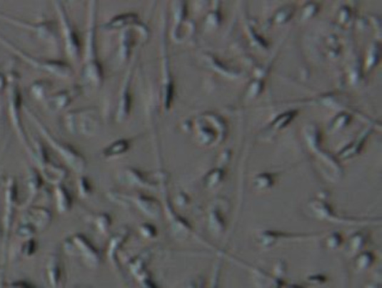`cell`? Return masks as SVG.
I'll list each match as a JSON object with an SVG mask.
<instances>
[{
    "mask_svg": "<svg viewBox=\"0 0 382 288\" xmlns=\"http://www.w3.org/2000/svg\"><path fill=\"white\" fill-rule=\"evenodd\" d=\"M97 14H99V3L95 0L86 3V35H84V45H83L82 70L81 79L83 86H90L94 89H99L104 84V65L99 58L97 49Z\"/></svg>",
    "mask_w": 382,
    "mask_h": 288,
    "instance_id": "6da1fadb",
    "label": "cell"
},
{
    "mask_svg": "<svg viewBox=\"0 0 382 288\" xmlns=\"http://www.w3.org/2000/svg\"><path fill=\"white\" fill-rule=\"evenodd\" d=\"M23 114H26V118L34 124V126L36 127L42 141H45L58 154V157L65 162V165L69 169L79 174H84L88 162H86V157L76 147L71 146L70 143L64 142L53 135L49 127L46 126V124L40 119V116H37L36 113L28 106H24Z\"/></svg>",
    "mask_w": 382,
    "mask_h": 288,
    "instance_id": "7a4b0ae2",
    "label": "cell"
},
{
    "mask_svg": "<svg viewBox=\"0 0 382 288\" xmlns=\"http://www.w3.org/2000/svg\"><path fill=\"white\" fill-rule=\"evenodd\" d=\"M304 146L307 147L309 153L312 154L319 169L326 179L331 182H338L344 174V169L341 166L338 157H333L321 147L323 136L320 127L314 123L306 124L302 130Z\"/></svg>",
    "mask_w": 382,
    "mask_h": 288,
    "instance_id": "3957f363",
    "label": "cell"
},
{
    "mask_svg": "<svg viewBox=\"0 0 382 288\" xmlns=\"http://www.w3.org/2000/svg\"><path fill=\"white\" fill-rule=\"evenodd\" d=\"M8 76V86H6V101H8V116L14 131L19 137V142L22 143L24 149H29V137L26 135V129L23 125V96L21 84H19V76L16 70L9 68L6 70Z\"/></svg>",
    "mask_w": 382,
    "mask_h": 288,
    "instance_id": "277c9868",
    "label": "cell"
},
{
    "mask_svg": "<svg viewBox=\"0 0 382 288\" xmlns=\"http://www.w3.org/2000/svg\"><path fill=\"white\" fill-rule=\"evenodd\" d=\"M0 45L4 46L10 52L14 53L19 59H22L24 63L28 64L30 68L39 70V71L46 72L49 75L60 79H71L74 75V70L70 64L60 59H45L40 56H31L29 53L24 52L19 46H16L14 42L10 41L8 38L0 33Z\"/></svg>",
    "mask_w": 382,
    "mask_h": 288,
    "instance_id": "5b68a950",
    "label": "cell"
},
{
    "mask_svg": "<svg viewBox=\"0 0 382 288\" xmlns=\"http://www.w3.org/2000/svg\"><path fill=\"white\" fill-rule=\"evenodd\" d=\"M63 121L67 131L82 137L96 136L102 126L100 111L93 106L67 111L64 114Z\"/></svg>",
    "mask_w": 382,
    "mask_h": 288,
    "instance_id": "8992f818",
    "label": "cell"
},
{
    "mask_svg": "<svg viewBox=\"0 0 382 288\" xmlns=\"http://www.w3.org/2000/svg\"><path fill=\"white\" fill-rule=\"evenodd\" d=\"M191 129L196 139L203 146H216L223 142L228 134V125L223 116L216 113L206 112L192 119Z\"/></svg>",
    "mask_w": 382,
    "mask_h": 288,
    "instance_id": "52a82bcc",
    "label": "cell"
},
{
    "mask_svg": "<svg viewBox=\"0 0 382 288\" xmlns=\"http://www.w3.org/2000/svg\"><path fill=\"white\" fill-rule=\"evenodd\" d=\"M53 6L58 16V26H59L60 39H63L64 49L71 61L74 64L81 63L82 56V42L79 33L71 22L70 15L67 12L66 6L63 1L54 0Z\"/></svg>",
    "mask_w": 382,
    "mask_h": 288,
    "instance_id": "ba28073f",
    "label": "cell"
},
{
    "mask_svg": "<svg viewBox=\"0 0 382 288\" xmlns=\"http://www.w3.org/2000/svg\"><path fill=\"white\" fill-rule=\"evenodd\" d=\"M0 21H4L11 26H17L19 29L29 31L37 40L44 42L46 46H49L51 49H59V26H56L53 21L30 22V21L17 19V17H14V16L8 15V14L1 11H0Z\"/></svg>",
    "mask_w": 382,
    "mask_h": 288,
    "instance_id": "9c48e42d",
    "label": "cell"
},
{
    "mask_svg": "<svg viewBox=\"0 0 382 288\" xmlns=\"http://www.w3.org/2000/svg\"><path fill=\"white\" fill-rule=\"evenodd\" d=\"M67 254L81 257L89 267H97L101 262L100 251L90 243L89 239L81 233L67 238L64 244Z\"/></svg>",
    "mask_w": 382,
    "mask_h": 288,
    "instance_id": "30bf717a",
    "label": "cell"
},
{
    "mask_svg": "<svg viewBox=\"0 0 382 288\" xmlns=\"http://www.w3.org/2000/svg\"><path fill=\"white\" fill-rule=\"evenodd\" d=\"M118 179H119L120 183L129 185V187L155 189L159 184L162 183L164 176L155 178L149 173L143 172L141 169H134V167H125L118 174Z\"/></svg>",
    "mask_w": 382,
    "mask_h": 288,
    "instance_id": "8fae6325",
    "label": "cell"
},
{
    "mask_svg": "<svg viewBox=\"0 0 382 288\" xmlns=\"http://www.w3.org/2000/svg\"><path fill=\"white\" fill-rule=\"evenodd\" d=\"M82 84H74L66 89L58 90L52 93L49 98L46 99L45 104L47 109L52 112H61L66 109L76 99L79 98L83 93Z\"/></svg>",
    "mask_w": 382,
    "mask_h": 288,
    "instance_id": "7c38bea8",
    "label": "cell"
},
{
    "mask_svg": "<svg viewBox=\"0 0 382 288\" xmlns=\"http://www.w3.org/2000/svg\"><path fill=\"white\" fill-rule=\"evenodd\" d=\"M134 64L127 70L125 79L121 83L119 90V96L116 102V119L118 123H123L130 116L132 109V94H131V83L134 77Z\"/></svg>",
    "mask_w": 382,
    "mask_h": 288,
    "instance_id": "4fadbf2b",
    "label": "cell"
},
{
    "mask_svg": "<svg viewBox=\"0 0 382 288\" xmlns=\"http://www.w3.org/2000/svg\"><path fill=\"white\" fill-rule=\"evenodd\" d=\"M111 197L116 199V201H121V202L132 203L137 207L138 209L146 214L148 217H156L160 214V203L155 199H152L150 196L144 195V194H137V195H124V194H116L113 192Z\"/></svg>",
    "mask_w": 382,
    "mask_h": 288,
    "instance_id": "5bb4252c",
    "label": "cell"
},
{
    "mask_svg": "<svg viewBox=\"0 0 382 288\" xmlns=\"http://www.w3.org/2000/svg\"><path fill=\"white\" fill-rule=\"evenodd\" d=\"M134 31H137L141 38L146 39L149 36L148 26L145 24L139 28L134 26V28H126V29L121 30L119 49H118V56H116V59L119 64L126 63L127 60L130 59L131 53H132V49L134 46Z\"/></svg>",
    "mask_w": 382,
    "mask_h": 288,
    "instance_id": "9a60e30c",
    "label": "cell"
},
{
    "mask_svg": "<svg viewBox=\"0 0 382 288\" xmlns=\"http://www.w3.org/2000/svg\"><path fill=\"white\" fill-rule=\"evenodd\" d=\"M161 47H162V56H164V64H162V74H164V81H162V104H164V111H169L174 100L175 86L173 79H171V69H169V60H168L167 44L164 40V34H162L161 40Z\"/></svg>",
    "mask_w": 382,
    "mask_h": 288,
    "instance_id": "2e32d148",
    "label": "cell"
},
{
    "mask_svg": "<svg viewBox=\"0 0 382 288\" xmlns=\"http://www.w3.org/2000/svg\"><path fill=\"white\" fill-rule=\"evenodd\" d=\"M141 21L139 16L136 12H124L120 15L114 16L108 19L107 22L102 24V29L104 31H116V30H124L126 28H134V26H141Z\"/></svg>",
    "mask_w": 382,
    "mask_h": 288,
    "instance_id": "e0dca14e",
    "label": "cell"
},
{
    "mask_svg": "<svg viewBox=\"0 0 382 288\" xmlns=\"http://www.w3.org/2000/svg\"><path fill=\"white\" fill-rule=\"evenodd\" d=\"M35 229H46L52 222V213L45 207H31L26 210V220Z\"/></svg>",
    "mask_w": 382,
    "mask_h": 288,
    "instance_id": "ac0fdd59",
    "label": "cell"
},
{
    "mask_svg": "<svg viewBox=\"0 0 382 288\" xmlns=\"http://www.w3.org/2000/svg\"><path fill=\"white\" fill-rule=\"evenodd\" d=\"M36 169L41 173L42 178L45 179L46 183L52 184L53 187L65 183L67 178H69L67 169L64 166L56 164V162H49L47 165L42 166L40 169Z\"/></svg>",
    "mask_w": 382,
    "mask_h": 288,
    "instance_id": "d6986e66",
    "label": "cell"
},
{
    "mask_svg": "<svg viewBox=\"0 0 382 288\" xmlns=\"http://www.w3.org/2000/svg\"><path fill=\"white\" fill-rule=\"evenodd\" d=\"M371 129H364L363 131L361 132L358 137L355 141L349 143L348 146L344 147L343 149L338 153V160H350L353 157H357L358 154L363 150L364 144L367 142L368 137L371 135Z\"/></svg>",
    "mask_w": 382,
    "mask_h": 288,
    "instance_id": "ffe728a7",
    "label": "cell"
},
{
    "mask_svg": "<svg viewBox=\"0 0 382 288\" xmlns=\"http://www.w3.org/2000/svg\"><path fill=\"white\" fill-rule=\"evenodd\" d=\"M298 113H300V109H293L278 114V116H276L275 119L272 120L271 123L265 127L266 135H270V134L273 135L276 132L284 130L286 127H288V125L293 123V120L296 118Z\"/></svg>",
    "mask_w": 382,
    "mask_h": 288,
    "instance_id": "44dd1931",
    "label": "cell"
},
{
    "mask_svg": "<svg viewBox=\"0 0 382 288\" xmlns=\"http://www.w3.org/2000/svg\"><path fill=\"white\" fill-rule=\"evenodd\" d=\"M64 264L58 252H53L49 256L47 263V277L54 287H58L63 282Z\"/></svg>",
    "mask_w": 382,
    "mask_h": 288,
    "instance_id": "7402d4cb",
    "label": "cell"
},
{
    "mask_svg": "<svg viewBox=\"0 0 382 288\" xmlns=\"http://www.w3.org/2000/svg\"><path fill=\"white\" fill-rule=\"evenodd\" d=\"M204 61L208 68L212 69L213 71L218 72L221 75L228 79H238V76L241 75V72L236 70V69H231L229 66H226L217 56H212L210 53H204Z\"/></svg>",
    "mask_w": 382,
    "mask_h": 288,
    "instance_id": "603a6c76",
    "label": "cell"
},
{
    "mask_svg": "<svg viewBox=\"0 0 382 288\" xmlns=\"http://www.w3.org/2000/svg\"><path fill=\"white\" fill-rule=\"evenodd\" d=\"M134 143V139H119L114 142L109 143L104 150H102V157L104 159H116V157H123L131 149Z\"/></svg>",
    "mask_w": 382,
    "mask_h": 288,
    "instance_id": "cb8c5ba5",
    "label": "cell"
},
{
    "mask_svg": "<svg viewBox=\"0 0 382 288\" xmlns=\"http://www.w3.org/2000/svg\"><path fill=\"white\" fill-rule=\"evenodd\" d=\"M268 66H271V64L265 68H260V71L256 72L252 81L249 82L248 88L246 90V100H254L259 94H261L263 86H265V79H266L267 72H268Z\"/></svg>",
    "mask_w": 382,
    "mask_h": 288,
    "instance_id": "d4e9b609",
    "label": "cell"
},
{
    "mask_svg": "<svg viewBox=\"0 0 382 288\" xmlns=\"http://www.w3.org/2000/svg\"><path fill=\"white\" fill-rule=\"evenodd\" d=\"M45 179L42 178L41 173L39 172L34 166L28 167V173H26V187L29 191L30 199H35L45 185Z\"/></svg>",
    "mask_w": 382,
    "mask_h": 288,
    "instance_id": "484cf974",
    "label": "cell"
},
{
    "mask_svg": "<svg viewBox=\"0 0 382 288\" xmlns=\"http://www.w3.org/2000/svg\"><path fill=\"white\" fill-rule=\"evenodd\" d=\"M54 199H56V209L59 210V213H67L72 208L74 199L64 184L54 187Z\"/></svg>",
    "mask_w": 382,
    "mask_h": 288,
    "instance_id": "4316f807",
    "label": "cell"
},
{
    "mask_svg": "<svg viewBox=\"0 0 382 288\" xmlns=\"http://www.w3.org/2000/svg\"><path fill=\"white\" fill-rule=\"evenodd\" d=\"M52 89L53 82L49 79H35L30 84V94L33 95V98L40 100V101L45 102L46 99L52 94Z\"/></svg>",
    "mask_w": 382,
    "mask_h": 288,
    "instance_id": "83f0119b",
    "label": "cell"
},
{
    "mask_svg": "<svg viewBox=\"0 0 382 288\" xmlns=\"http://www.w3.org/2000/svg\"><path fill=\"white\" fill-rule=\"evenodd\" d=\"M174 26H173V40L179 42L180 39V30H181L182 19L185 21L187 16V4L186 3H174Z\"/></svg>",
    "mask_w": 382,
    "mask_h": 288,
    "instance_id": "f1b7e54d",
    "label": "cell"
},
{
    "mask_svg": "<svg viewBox=\"0 0 382 288\" xmlns=\"http://www.w3.org/2000/svg\"><path fill=\"white\" fill-rule=\"evenodd\" d=\"M293 14H295V6L293 4L284 5L272 15L271 19H268V24L283 26L293 19Z\"/></svg>",
    "mask_w": 382,
    "mask_h": 288,
    "instance_id": "f546056e",
    "label": "cell"
},
{
    "mask_svg": "<svg viewBox=\"0 0 382 288\" xmlns=\"http://www.w3.org/2000/svg\"><path fill=\"white\" fill-rule=\"evenodd\" d=\"M224 177H226V169L223 166H217L206 173V176L204 177L205 185L210 189L218 187L219 184L222 183L223 179H224Z\"/></svg>",
    "mask_w": 382,
    "mask_h": 288,
    "instance_id": "4dcf8cb0",
    "label": "cell"
},
{
    "mask_svg": "<svg viewBox=\"0 0 382 288\" xmlns=\"http://www.w3.org/2000/svg\"><path fill=\"white\" fill-rule=\"evenodd\" d=\"M276 183V174L273 173L263 172L256 174L253 179V184L256 190L266 191L273 187Z\"/></svg>",
    "mask_w": 382,
    "mask_h": 288,
    "instance_id": "1f68e13d",
    "label": "cell"
},
{
    "mask_svg": "<svg viewBox=\"0 0 382 288\" xmlns=\"http://www.w3.org/2000/svg\"><path fill=\"white\" fill-rule=\"evenodd\" d=\"M381 47H380V44L378 42H373L371 47H369V51L367 53V59H366V71L369 72L374 69L375 65L378 64V60H380V56H381Z\"/></svg>",
    "mask_w": 382,
    "mask_h": 288,
    "instance_id": "d6a6232c",
    "label": "cell"
},
{
    "mask_svg": "<svg viewBox=\"0 0 382 288\" xmlns=\"http://www.w3.org/2000/svg\"><path fill=\"white\" fill-rule=\"evenodd\" d=\"M219 3H216V8L208 12L204 19V28L206 30H215L222 23V14L219 11Z\"/></svg>",
    "mask_w": 382,
    "mask_h": 288,
    "instance_id": "836d02e7",
    "label": "cell"
},
{
    "mask_svg": "<svg viewBox=\"0 0 382 288\" xmlns=\"http://www.w3.org/2000/svg\"><path fill=\"white\" fill-rule=\"evenodd\" d=\"M351 120H353V116L350 113L341 112L331 120L330 129L333 131H341L351 123Z\"/></svg>",
    "mask_w": 382,
    "mask_h": 288,
    "instance_id": "e575fe53",
    "label": "cell"
},
{
    "mask_svg": "<svg viewBox=\"0 0 382 288\" xmlns=\"http://www.w3.org/2000/svg\"><path fill=\"white\" fill-rule=\"evenodd\" d=\"M77 189H79V194L82 199H86L93 194L94 187L89 177L86 174H79V179H77Z\"/></svg>",
    "mask_w": 382,
    "mask_h": 288,
    "instance_id": "d590c367",
    "label": "cell"
},
{
    "mask_svg": "<svg viewBox=\"0 0 382 288\" xmlns=\"http://www.w3.org/2000/svg\"><path fill=\"white\" fill-rule=\"evenodd\" d=\"M94 224L96 225L97 229H100L101 232H106L111 224V217L106 213L95 214Z\"/></svg>",
    "mask_w": 382,
    "mask_h": 288,
    "instance_id": "8d00e7d4",
    "label": "cell"
},
{
    "mask_svg": "<svg viewBox=\"0 0 382 288\" xmlns=\"http://www.w3.org/2000/svg\"><path fill=\"white\" fill-rule=\"evenodd\" d=\"M318 11H319V4H316V3H307V4L304 5V8L302 9L301 19H302V21H307V19L316 15Z\"/></svg>",
    "mask_w": 382,
    "mask_h": 288,
    "instance_id": "74e56055",
    "label": "cell"
},
{
    "mask_svg": "<svg viewBox=\"0 0 382 288\" xmlns=\"http://www.w3.org/2000/svg\"><path fill=\"white\" fill-rule=\"evenodd\" d=\"M351 16H353L351 10H350L349 6H346H346H343V8L341 9V11L338 14V21H339V23H341V24L346 26V24L351 21Z\"/></svg>",
    "mask_w": 382,
    "mask_h": 288,
    "instance_id": "f35d334b",
    "label": "cell"
},
{
    "mask_svg": "<svg viewBox=\"0 0 382 288\" xmlns=\"http://www.w3.org/2000/svg\"><path fill=\"white\" fill-rule=\"evenodd\" d=\"M6 86H8V76H6V71L0 70V96L5 93Z\"/></svg>",
    "mask_w": 382,
    "mask_h": 288,
    "instance_id": "ab89813d",
    "label": "cell"
},
{
    "mask_svg": "<svg viewBox=\"0 0 382 288\" xmlns=\"http://www.w3.org/2000/svg\"><path fill=\"white\" fill-rule=\"evenodd\" d=\"M35 251H36V243L34 242V239L26 240V245H24V250H23V254L30 256V254H33Z\"/></svg>",
    "mask_w": 382,
    "mask_h": 288,
    "instance_id": "60d3db41",
    "label": "cell"
},
{
    "mask_svg": "<svg viewBox=\"0 0 382 288\" xmlns=\"http://www.w3.org/2000/svg\"><path fill=\"white\" fill-rule=\"evenodd\" d=\"M327 243H328V247H332V249L339 247V244L341 243V236L336 234V233L331 234L330 238L327 240Z\"/></svg>",
    "mask_w": 382,
    "mask_h": 288,
    "instance_id": "b9f144b4",
    "label": "cell"
},
{
    "mask_svg": "<svg viewBox=\"0 0 382 288\" xmlns=\"http://www.w3.org/2000/svg\"><path fill=\"white\" fill-rule=\"evenodd\" d=\"M363 244V238L361 237V234H358V236H353V238L350 239V245H351L353 250H355V249H360Z\"/></svg>",
    "mask_w": 382,
    "mask_h": 288,
    "instance_id": "7bdbcfd3",
    "label": "cell"
}]
</instances>
